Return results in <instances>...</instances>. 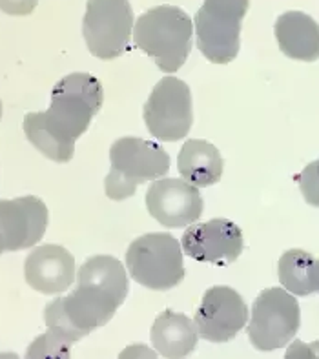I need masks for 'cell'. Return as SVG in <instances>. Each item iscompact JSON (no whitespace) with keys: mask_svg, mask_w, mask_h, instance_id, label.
<instances>
[{"mask_svg":"<svg viewBox=\"0 0 319 359\" xmlns=\"http://www.w3.org/2000/svg\"><path fill=\"white\" fill-rule=\"evenodd\" d=\"M297 182H299V190L306 203L319 208V159L305 166Z\"/></svg>","mask_w":319,"mask_h":359,"instance_id":"20","label":"cell"},{"mask_svg":"<svg viewBox=\"0 0 319 359\" xmlns=\"http://www.w3.org/2000/svg\"><path fill=\"white\" fill-rule=\"evenodd\" d=\"M102 84L90 73H72L51 91L50 108L24 117V133L36 150L55 163H68L75 141L90 128L102 106Z\"/></svg>","mask_w":319,"mask_h":359,"instance_id":"1","label":"cell"},{"mask_svg":"<svg viewBox=\"0 0 319 359\" xmlns=\"http://www.w3.org/2000/svg\"><path fill=\"white\" fill-rule=\"evenodd\" d=\"M279 50L288 59L314 62L319 59V24L303 11H287L276 20Z\"/></svg>","mask_w":319,"mask_h":359,"instance_id":"15","label":"cell"},{"mask_svg":"<svg viewBox=\"0 0 319 359\" xmlns=\"http://www.w3.org/2000/svg\"><path fill=\"white\" fill-rule=\"evenodd\" d=\"M299 323L301 312L294 294L287 288H269L252 305L248 337L257 351H278L294 339Z\"/></svg>","mask_w":319,"mask_h":359,"instance_id":"7","label":"cell"},{"mask_svg":"<svg viewBox=\"0 0 319 359\" xmlns=\"http://www.w3.org/2000/svg\"><path fill=\"white\" fill-rule=\"evenodd\" d=\"M287 358H319V341L310 343V345L296 341L288 348Z\"/></svg>","mask_w":319,"mask_h":359,"instance_id":"22","label":"cell"},{"mask_svg":"<svg viewBox=\"0 0 319 359\" xmlns=\"http://www.w3.org/2000/svg\"><path fill=\"white\" fill-rule=\"evenodd\" d=\"M197 339L196 323L173 310H164L151 327V343L163 358H184L191 354Z\"/></svg>","mask_w":319,"mask_h":359,"instance_id":"16","label":"cell"},{"mask_svg":"<svg viewBox=\"0 0 319 359\" xmlns=\"http://www.w3.org/2000/svg\"><path fill=\"white\" fill-rule=\"evenodd\" d=\"M177 168L182 179L191 182L194 187H212L223 177V157L208 141L191 139L181 148Z\"/></svg>","mask_w":319,"mask_h":359,"instance_id":"17","label":"cell"},{"mask_svg":"<svg viewBox=\"0 0 319 359\" xmlns=\"http://www.w3.org/2000/svg\"><path fill=\"white\" fill-rule=\"evenodd\" d=\"M36 4L39 0H0V11L13 17H24L32 13Z\"/></svg>","mask_w":319,"mask_h":359,"instance_id":"21","label":"cell"},{"mask_svg":"<svg viewBox=\"0 0 319 359\" xmlns=\"http://www.w3.org/2000/svg\"><path fill=\"white\" fill-rule=\"evenodd\" d=\"M48 228V208L39 197L0 199V237L8 252L32 248Z\"/></svg>","mask_w":319,"mask_h":359,"instance_id":"13","label":"cell"},{"mask_svg":"<svg viewBox=\"0 0 319 359\" xmlns=\"http://www.w3.org/2000/svg\"><path fill=\"white\" fill-rule=\"evenodd\" d=\"M318 292H319V261H318Z\"/></svg>","mask_w":319,"mask_h":359,"instance_id":"24","label":"cell"},{"mask_svg":"<svg viewBox=\"0 0 319 359\" xmlns=\"http://www.w3.org/2000/svg\"><path fill=\"white\" fill-rule=\"evenodd\" d=\"M26 283L46 296H59L75 281V259L64 246L42 245L26 257Z\"/></svg>","mask_w":319,"mask_h":359,"instance_id":"14","label":"cell"},{"mask_svg":"<svg viewBox=\"0 0 319 359\" xmlns=\"http://www.w3.org/2000/svg\"><path fill=\"white\" fill-rule=\"evenodd\" d=\"M279 281L294 296L318 292V259L308 252L294 248L281 255L278 264Z\"/></svg>","mask_w":319,"mask_h":359,"instance_id":"18","label":"cell"},{"mask_svg":"<svg viewBox=\"0 0 319 359\" xmlns=\"http://www.w3.org/2000/svg\"><path fill=\"white\" fill-rule=\"evenodd\" d=\"M201 191L184 179H157L146 191V208L166 228L190 226L203 214Z\"/></svg>","mask_w":319,"mask_h":359,"instance_id":"11","label":"cell"},{"mask_svg":"<svg viewBox=\"0 0 319 359\" xmlns=\"http://www.w3.org/2000/svg\"><path fill=\"white\" fill-rule=\"evenodd\" d=\"M126 266L133 281L142 287L170 290L184 278L182 246L170 233H146L128 248Z\"/></svg>","mask_w":319,"mask_h":359,"instance_id":"5","label":"cell"},{"mask_svg":"<svg viewBox=\"0 0 319 359\" xmlns=\"http://www.w3.org/2000/svg\"><path fill=\"white\" fill-rule=\"evenodd\" d=\"M6 248H4V243H2V237H0V254H2V252H4Z\"/></svg>","mask_w":319,"mask_h":359,"instance_id":"23","label":"cell"},{"mask_svg":"<svg viewBox=\"0 0 319 359\" xmlns=\"http://www.w3.org/2000/svg\"><path fill=\"white\" fill-rule=\"evenodd\" d=\"M111 170L106 175V196L123 201L135 194L142 182L157 181L170 170L168 154L155 142L139 137H123L109 148Z\"/></svg>","mask_w":319,"mask_h":359,"instance_id":"4","label":"cell"},{"mask_svg":"<svg viewBox=\"0 0 319 359\" xmlns=\"http://www.w3.org/2000/svg\"><path fill=\"white\" fill-rule=\"evenodd\" d=\"M126 294L123 263L111 255H93L79 269L77 288L62 297V306L72 327L84 337L111 321Z\"/></svg>","mask_w":319,"mask_h":359,"instance_id":"2","label":"cell"},{"mask_svg":"<svg viewBox=\"0 0 319 359\" xmlns=\"http://www.w3.org/2000/svg\"><path fill=\"white\" fill-rule=\"evenodd\" d=\"M0 118H2V102H0Z\"/></svg>","mask_w":319,"mask_h":359,"instance_id":"25","label":"cell"},{"mask_svg":"<svg viewBox=\"0 0 319 359\" xmlns=\"http://www.w3.org/2000/svg\"><path fill=\"white\" fill-rule=\"evenodd\" d=\"M144 123L148 132L159 141L173 142L186 137L194 123L186 82L175 77L161 79L146 100Z\"/></svg>","mask_w":319,"mask_h":359,"instance_id":"9","label":"cell"},{"mask_svg":"<svg viewBox=\"0 0 319 359\" xmlns=\"http://www.w3.org/2000/svg\"><path fill=\"white\" fill-rule=\"evenodd\" d=\"M194 29L191 18L181 8L155 6L137 18L133 42L164 73H173L186 62Z\"/></svg>","mask_w":319,"mask_h":359,"instance_id":"3","label":"cell"},{"mask_svg":"<svg viewBox=\"0 0 319 359\" xmlns=\"http://www.w3.org/2000/svg\"><path fill=\"white\" fill-rule=\"evenodd\" d=\"M182 252L199 263L230 264L241 255V228L228 219L190 224L181 239Z\"/></svg>","mask_w":319,"mask_h":359,"instance_id":"12","label":"cell"},{"mask_svg":"<svg viewBox=\"0 0 319 359\" xmlns=\"http://www.w3.org/2000/svg\"><path fill=\"white\" fill-rule=\"evenodd\" d=\"M69 348L72 345L68 341H64L62 337L48 330L44 336L36 337L29 345L26 355L27 358H69Z\"/></svg>","mask_w":319,"mask_h":359,"instance_id":"19","label":"cell"},{"mask_svg":"<svg viewBox=\"0 0 319 359\" xmlns=\"http://www.w3.org/2000/svg\"><path fill=\"white\" fill-rule=\"evenodd\" d=\"M133 33V13L128 0H88L82 35L97 59H117L126 51Z\"/></svg>","mask_w":319,"mask_h":359,"instance_id":"8","label":"cell"},{"mask_svg":"<svg viewBox=\"0 0 319 359\" xmlns=\"http://www.w3.org/2000/svg\"><path fill=\"white\" fill-rule=\"evenodd\" d=\"M250 0H205L196 15L197 48L210 62H232L241 48V22Z\"/></svg>","mask_w":319,"mask_h":359,"instance_id":"6","label":"cell"},{"mask_svg":"<svg viewBox=\"0 0 319 359\" xmlns=\"http://www.w3.org/2000/svg\"><path fill=\"white\" fill-rule=\"evenodd\" d=\"M248 321V306L230 287L210 288L203 296L194 323L199 337L212 343L230 341Z\"/></svg>","mask_w":319,"mask_h":359,"instance_id":"10","label":"cell"}]
</instances>
